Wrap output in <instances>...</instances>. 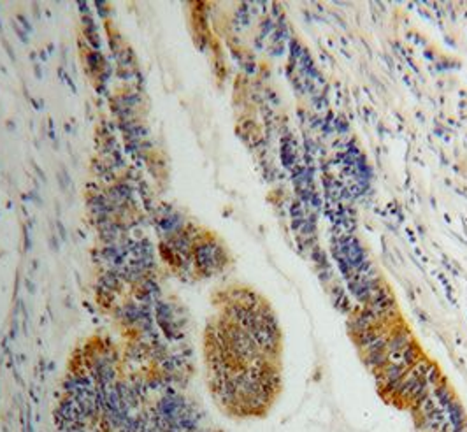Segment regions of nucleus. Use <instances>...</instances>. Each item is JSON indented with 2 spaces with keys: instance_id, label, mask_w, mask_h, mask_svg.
I'll list each match as a JSON object with an SVG mask.
<instances>
[{
  "instance_id": "1",
  "label": "nucleus",
  "mask_w": 467,
  "mask_h": 432,
  "mask_svg": "<svg viewBox=\"0 0 467 432\" xmlns=\"http://www.w3.org/2000/svg\"><path fill=\"white\" fill-rule=\"evenodd\" d=\"M227 293L204 336L211 396L231 418H264L281 392L280 325L255 292L239 288Z\"/></svg>"
}]
</instances>
